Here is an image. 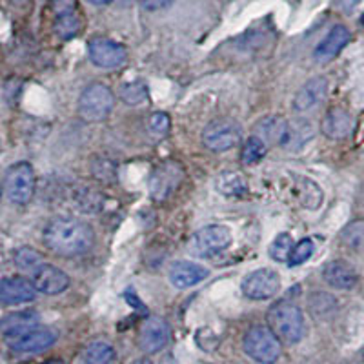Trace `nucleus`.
<instances>
[{
  "mask_svg": "<svg viewBox=\"0 0 364 364\" xmlns=\"http://www.w3.org/2000/svg\"><path fill=\"white\" fill-rule=\"evenodd\" d=\"M13 261H15V266H17L18 269L33 273V275L44 266L41 253H38L37 250L29 248V246H22V248L15 250V252H13Z\"/></svg>",
  "mask_w": 364,
  "mask_h": 364,
  "instance_id": "24",
  "label": "nucleus"
},
{
  "mask_svg": "<svg viewBox=\"0 0 364 364\" xmlns=\"http://www.w3.org/2000/svg\"><path fill=\"white\" fill-rule=\"evenodd\" d=\"M294 248L295 246L290 233H281V235L275 237L272 245H269V257H272L273 261H277V262L290 261Z\"/></svg>",
  "mask_w": 364,
  "mask_h": 364,
  "instance_id": "25",
  "label": "nucleus"
},
{
  "mask_svg": "<svg viewBox=\"0 0 364 364\" xmlns=\"http://www.w3.org/2000/svg\"><path fill=\"white\" fill-rule=\"evenodd\" d=\"M208 277V269L204 266L195 264L190 261H178L171 266L170 281L178 290H186L191 286L199 284L200 281Z\"/></svg>",
  "mask_w": 364,
  "mask_h": 364,
  "instance_id": "18",
  "label": "nucleus"
},
{
  "mask_svg": "<svg viewBox=\"0 0 364 364\" xmlns=\"http://www.w3.org/2000/svg\"><path fill=\"white\" fill-rule=\"evenodd\" d=\"M341 239L350 248L364 250V220H355V223L348 224L341 233Z\"/></svg>",
  "mask_w": 364,
  "mask_h": 364,
  "instance_id": "28",
  "label": "nucleus"
},
{
  "mask_svg": "<svg viewBox=\"0 0 364 364\" xmlns=\"http://www.w3.org/2000/svg\"><path fill=\"white\" fill-rule=\"evenodd\" d=\"M84 364H113L115 360V350L106 341H93L84 350Z\"/></svg>",
  "mask_w": 364,
  "mask_h": 364,
  "instance_id": "23",
  "label": "nucleus"
},
{
  "mask_svg": "<svg viewBox=\"0 0 364 364\" xmlns=\"http://www.w3.org/2000/svg\"><path fill=\"white\" fill-rule=\"evenodd\" d=\"M41 324V317H38L37 311L26 310V311H17V314H9L2 318V324H0V330H2V336L4 339H13V337L24 336L28 331L35 330Z\"/></svg>",
  "mask_w": 364,
  "mask_h": 364,
  "instance_id": "17",
  "label": "nucleus"
},
{
  "mask_svg": "<svg viewBox=\"0 0 364 364\" xmlns=\"http://www.w3.org/2000/svg\"><path fill=\"white\" fill-rule=\"evenodd\" d=\"M115 106L113 91L106 84L93 82L82 91L79 99V115L86 122H102Z\"/></svg>",
  "mask_w": 364,
  "mask_h": 364,
  "instance_id": "4",
  "label": "nucleus"
},
{
  "mask_svg": "<svg viewBox=\"0 0 364 364\" xmlns=\"http://www.w3.org/2000/svg\"><path fill=\"white\" fill-rule=\"evenodd\" d=\"M77 9V0H53V11L55 15H66L73 13Z\"/></svg>",
  "mask_w": 364,
  "mask_h": 364,
  "instance_id": "34",
  "label": "nucleus"
},
{
  "mask_svg": "<svg viewBox=\"0 0 364 364\" xmlns=\"http://www.w3.org/2000/svg\"><path fill=\"white\" fill-rule=\"evenodd\" d=\"M360 22H363V24H364V15H363V18H360Z\"/></svg>",
  "mask_w": 364,
  "mask_h": 364,
  "instance_id": "40",
  "label": "nucleus"
},
{
  "mask_svg": "<svg viewBox=\"0 0 364 364\" xmlns=\"http://www.w3.org/2000/svg\"><path fill=\"white\" fill-rule=\"evenodd\" d=\"M173 0H141V4L144 9H149V11H155V9H162L166 6H170Z\"/></svg>",
  "mask_w": 364,
  "mask_h": 364,
  "instance_id": "35",
  "label": "nucleus"
},
{
  "mask_svg": "<svg viewBox=\"0 0 364 364\" xmlns=\"http://www.w3.org/2000/svg\"><path fill=\"white\" fill-rule=\"evenodd\" d=\"M120 97L129 106H139V104L144 102L148 99V87H146L144 82L136 80V82H129L126 86H122L120 90Z\"/></svg>",
  "mask_w": 364,
  "mask_h": 364,
  "instance_id": "30",
  "label": "nucleus"
},
{
  "mask_svg": "<svg viewBox=\"0 0 364 364\" xmlns=\"http://www.w3.org/2000/svg\"><path fill=\"white\" fill-rule=\"evenodd\" d=\"M55 341H57V336L51 330H48V328H35V330L28 331L24 336L8 339L6 343H8V346L11 348L13 352L35 353L53 346Z\"/></svg>",
  "mask_w": 364,
  "mask_h": 364,
  "instance_id": "14",
  "label": "nucleus"
},
{
  "mask_svg": "<svg viewBox=\"0 0 364 364\" xmlns=\"http://www.w3.org/2000/svg\"><path fill=\"white\" fill-rule=\"evenodd\" d=\"M323 277L336 290H352L357 284V273L346 261H331L324 266Z\"/></svg>",
  "mask_w": 364,
  "mask_h": 364,
  "instance_id": "19",
  "label": "nucleus"
},
{
  "mask_svg": "<svg viewBox=\"0 0 364 364\" xmlns=\"http://www.w3.org/2000/svg\"><path fill=\"white\" fill-rule=\"evenodd\" d=\"M182 178H184V170L177 162H162L161 166H157L149 177V193L154 200L162 203L171 197L181 186Z\"/></svg>",
  "mask_w": 364,
  "mask_h": 364,
  "instance_id": "8",
  "label": "nucleus"
},
{
  "mask_svg": "<svg viewBox=\"0 0 364 364\" xmlns=\"http://www.w3.org/2000/svg\"><path fill=\"white\" fill-rule=\"evenodd\" d=\"M242 294L248 299L253 301H266V299H272L273 295H277V291L281 290V277L275 269L269 268H261L255 269L245 277L242 281Z\"/></svg>",
  "mask_w": 364,
  "mask_h": 364,
  "instance_id": "10",
  "label": "nucleus"
},
{
  "mask_svg": "<svg viewBox=\"0 0 364 364\" xmlns=\"http://www.w3.org/2000/svg\"><path fill=\"white\" fill-rule=\"evenodd\" d=\"M240 128L235 120H211L203 132V142L211 151H228L240 142Z\"/></svg>",
  "mask_w": 364,
  "mask_h": 364,
  "instance_id": "7",
  "label": "nucleus"
},
{
  "mask_svg": "<svg viewBox=\"0 0 364 364\" xmlns=\"http://www.w3.org/2000/svg\"><path fill=\"white\" fill-rule=\"evenodd\" d=\"M35 184L37 177L29 162H17L6 171L4 191L13 204H28L35 193Z\"/></svg>",
  "mask_w": 364,
  "mask_h": 364,
  "instance_id": "6",
  "label": "nucleus"
},
{
  "mask_svg": "<svg viewBox=\"0 0 364 364\" xmlns=\"http://www.w3.org/2000/svg\"><path fill=\"white\" fill-rule=\"evenodd\" d=\"M9 2H13V4H26V2H28V0H9Z\"/></svg>",
  "mask_w": 364,
  "mask_h": 364,
  "instance_id": "38",
  "label": "nucleus"
},
{
  "mask_svg": "<svg viewBox=\"0 0 364 364\" xmlns=\"http://www.w3.org/2000/svg\"><path fill=\"white\" fill-rule=\"evenodd\" d=\"M170 117L162 112L154 113V115L148 119V129L155 139H164V136L168 135V132H170Z\"/></svg>",
  "mask_w": 364,
  "mask_h": 364,
  "instance_id": "32",
  "label": "nucleus"
},
{
  "mask_svg": "<svg viewBox=\"0 0 364 364\" xmlns=\"http://www.w3.org/2000/svg\"><path fill=\"white\" fill-rule=\"evenodd\" d=\"M80 21L77 17V13H66V15H58L57 22H55V31L58 37L71 38L79 33Z\"/></svg>",
  "mask_w": 364,
  "mask_h": 364,
  "instance_id": "29",
  "label": "nucleus"
},
{
  "mask_svg": "<svg viewBox=\"0 0 364 364\" xmlns=\"http://www.w3.org/2000/svg\"><path fill=\"white\" fill-rule=\"evenodd\" d=\"M87 2H91V4H95V6H108L112 4L113 0H87Z\"/></svg>",
  "mask_w": 364,
  "mask_h": 364,
  "instance_id": "36",
  "label": "nucleus"
},
{
  "mask_svg": "<svg viewBox=\"0 0 364 364\" xmlns=\"http://www.w3.org/2000/svg\"><path fill=\"white\" fill-rule=\"evenodd\" d=\"M232 230L224 224H210L195 233L190 240V253L199 259L215 257L232 245Z\"/></svg>",
  "mask_w": 364,
  "mask_h": 364,
  "instance_id": "5",
  "label": "nucleus"
},
{
  "mask_svg": "<svg viewBox=\"0 0 364 364\" xmlns=\"http://www.w3.org/2000/svg\"><path fill=\"white\" fill-rule=\"evenodd\" d=\"M245 352L259 364L277 363L282 353V344L269 326H253L245 336Z\"/></svg>",
  "mask_w": 364,
  "mask_h": 364,
  "instance_id": "3",
  "label": "nucleus"
},
{
  "mask_svg": "<svg viewBox=\"0 0 364 364\" xmlns=\"http://www.w3.org/2000/svg\"><path fill=\"white\" fill-rule=\"evenodd\" d=\"M35 295H37V288L26 277H6L0 284V301L6 306H17V304L31 302Z\"/></svg>",
  "mask_w": 364,
  "mask_h": 364,
  "instance_id": "13",
  "label": "nucleus"
},
{
  "mask_svg": "<svg viewBox=\"0 0 364 364\" xmlns=\"http://www.w3.org/2000/svg\"><path fill=\"white\" fill-rule=\"evenodd\" d=\"M217 190L226 197H239V195L248 193V182L245 175L237 171H224L217 178Z\"/></svg>",
  "mask_w": 364,
  "mask_h": 364,
  "instance_id": "22",
  "label": "nucleus"
},
{
  "mask_svg": "<svg viewBox=\"0 0 364 364\" xmlns=\"http://www.w3.org/2000/svg\"><path fill=\"white\" fill-rule=\"evenodd\" d=\"M170 324L166 323V318L151 315L139 328L136 341H139V348L144 353H157L161 352L162 348H166V344L170 343Z\"/></svg>",
  "mask_w": 364,
  "mask_h": 364,
  "instance_id": "11",
  "label": "nucleus"
},
{
  "mask_svg": "<svg viewBox=\"0 0 364 364\" xmlns=\"http://www.w3.org/2000/svg\"><path fill=\"white\" fill-rule=\"evenodd\" d=\"M46 248L60 257L86 255L95 242V233L87 223L70 215L53 217L42 232Z\"/></svg>",
  "mask_w": 364,
  "mask_h": 364,
  "instance_id": "1",
  "label": "nucleus"
},
{
  "mask_svg": "<svg viewBox=\"0 0 364 364\" xmlns=\"http://www.w3.org/2000/svg\"><path fill=\"white\" fill-rule=\"evenodd\" d=\"M321 129L328 139H344L352 133L353 119L348 112L341 108H333L324 115L321 122Z\"/></svg>",
  "mask_w": 364,
  "mask_h": 364,
  "instance_id": "20",
  "label": "nucleus"
},
{
  "mask_svg": "<svg viewBox=\"0 0 364 364\" xmlns=\"http://www.w3.org/2000/svg\"><path fill=\"white\" fill-rule=\"evenodd\" d=\"M87 55H90L91 63L102 70H113V68L122 66L128 58V51L124 46L102 37L91 38L87 44Z\"/></svg>",
  "mask_w": 364,
  "mask_h": 364,
  "instance_id": "9",
  "label": "nucleus"
},
{
  "mask_svg": "<svg viewBox=\"0 0 364 364\" xmlns=\"http://www.w3.org/2000/svg\"><path fill=\"white\" fill-rule=\"evenodd\" d=\"M132 364H154V363H151L149 359H136V360H133Z\"/></svg>",
  "mask_w": 364,
  "mask_h": 364,
  "instance_id": "37",
  "label": "nucleus"
},
{
  "mask_svg": "<svg viewBox=\"0 0 364 364\" xmlns=\"http://www.w3.org/2000/svg\"><path fill=\"white\" fill-rule=\"evenodd\" d=\"M315 252V245L314 240L311 239H302L299 245H295L294 252H291V257H290V266H299L302 264V262H306L308 259H310L311 255H314Z\"/></svg>",
  "mask_w": 364,
  "mask_h": 364,
  "instance_id": "33",
  "label": "nucleus"
},
{
  "mask_svg": "<svg viewBox=\"0 0 364 364\" xmlns=\"http://www.w3.org/2000/svg\"><path fill=\"white\" fill-rule=\"evenodd\" d=\"M266 155V142L261 141L259 136H250L242 146L240 151V161L242 164H257Z\"/></svg>",
  "mask_w": 364,
  "mask_h": 364,
  "instance_id": "26",
  "label": "nucleus"
},
{
  "mask_svg": "<svg viewBox=\"0 0 364 364\" xmlns=\"http://www.w3.org/2000/svg\"><path fill=\"white\" fill-rule=\"evenodd\" d=\"M268 326L281 343L297 344L304 337V315L294 302L279 301L268 310Z\"/></svg>",
  "mask_w": 364,
  "mask_h": 364,
  "instance_id": "2",
  "label": "nucleus"
},
{
  "mask_svg": "<svg viewBox=\"0 0 364 364\" xmlns=\"http://www.w3.org/2000/svg\"><path fill=\"white\" fill-rule=\"evenodd\" d=\"M328 93V82L324 77H314L306 84H302L301 90L294 99V109L297 113H310L317 109L324 102Z\"/></svg>",
  "mask_w": 364,
  "mask_h": 364,
  "instance_id": "12",
  "label": "nucleus"
},
{
  "mask_svg": "<svg viewBox=\"0 0 364 364\" xmlns=\"http://www.w3.org/2000/svg\"><path fill=\"white\" fill-rule=\"evenodd\" d=\"M91 173L100 182H113L117 178V166L108 159H97L91 164Z\"/></svg>",
  "mask_w": 364,
  "mask_h": 364,
  "instance_id": "31",
  "label": "nucleus"
},
{
  "mask_svg": "<svg viewBox=\"0 0 364 364\" xmlns=\"http://www.w3.org/2000/svg\"><path fill=\"white\" fill-rule=\"evenodd\" d=\"M33 284L37 288V291H41V294L58 295L70 288L71 281L68 277V273H64L63 269H58L57 266L44 264L33 275Z\"/></svg>",
  "mask_w": 364,
  "mask_h": 364,
  "instance_id": "15",
  "label": "nucleus"
},
{
  "mask_svg": "<svg viewBox=\"0 0 364 364\" xmlns=\"http://www.w3.org/2000/svg\"><path fill=\"white\" fill-rule=\"evenodd\" d=\"M44 364H64L63 360H57V359H53V360H48V363H44Z\"/></svg>",
  "mask_w": 364,
  "mask_h": 364,
  "instance_id": "39",
  "label": "nucleus"
},
{
  "mask_svg": "<svg viewBox=\"0 0 364 364\" xmlns=\"http://www.w3.org/2000/svg\"><path fill=\"white\" fill-rule=\"evenodd\" d=\"M350 38H352V35H350V29L346 26L331 28L330 33L324 37V41L315 48L314 58L321 64L330 63V60H333L343 51V48L350 42Z\"/></svg>",
  "mask_w": 364,
  "mask_h": 364,
  "instance_id": "16",
  "label": "nucleus"
},
{
  "mask_svg": "<svg viewBox=\"0 0 364 364\" xmlns=\"http://www.w3.org/2000/svg\"><path fill=\"white\" fill-rule=\"evenodd\" d=\"M75 203H77L80 211L95 213V211L100 210L102 199H100L99 191L91 190V188H82V190L75 193Z\"/></svg>",
  "mask_w": 364,
  "mask_h": 364,
  "instance_id": "27",
  "label": "nucleus"
},
{
  "mask_svg": "<svg viewBox=\"0 0 364 364\" xmlns=\"http://www.w3.org/2000/svg\"><path fill=\"white\" fill-rule=\"evenodd\" d=\"M290 126L282 117H266L255 126V135L269 144H286Z\"/></svg>",
  "mask_w": 364,
  "mask_h": 364,
  "instance_id": "21",
  "label": "nucleus"
}]
</instances>
